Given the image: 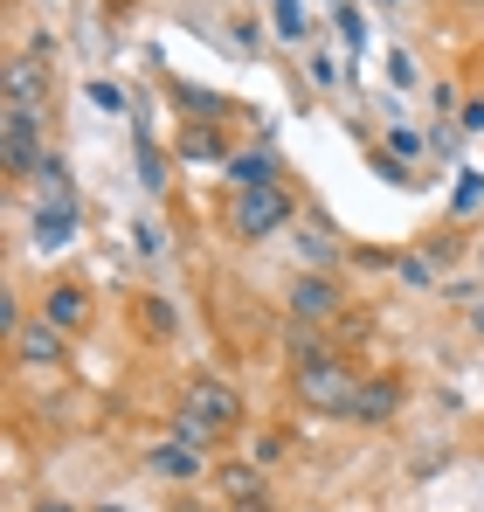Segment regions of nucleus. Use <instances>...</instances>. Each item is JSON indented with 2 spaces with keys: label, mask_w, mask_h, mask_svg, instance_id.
I'll return each instance as SVG.
<instances>
[{
  "label": "nucleus",
  "mask_w": 484,
  "mask_h": 512,
  "mask_svg": "<svg viewBox=\"0 0 484 512\" xmlns=\"http://www.w3.org/2000/svg\"><path fill=\"white\" fill-rule=\"evenodd\" d=\"M242 429V395L222 381V374H194L187 388H180V409H173V436H187V443H229Z\"/></svg>",
  "instance_id": "1"
},
{
  "label": "nucleus",
  "mask_w": 484,
  "mask_h": 512,
  "mask_svg": "<svg viewBox=\"0 0 484 512\" xmlns=\"http://www.w3.org/2000/svg\"><path fill=\"white\" fill-rule=\"evenodd\" d=\"M360 381H367V374H353L346 353H319V360H298V367H291V395H298L312 416H332V423H353Z\"/></svg>",
  "instance_id": "2"
},
{
  "label": "nucleus",
  "mask_w": 484,
  "mask_h": 512,
  "mask_svg": "<svg viewBox=\"0 0 484 512\" xmlns=\"http://www.w3.org/2000/svg\"><path fill=\"white\" fill-rule=\"evenodd\" d=\"M298 229V201L284 180H263V187H236L229 194V236L236 243H270V236H291Z\"/></svg>",
  "instance_id": "3"
},
{
  "label": "nucleus",
  "mask_w": 484,
  "mask_h": 512,
  "mask_svg": "<svg viewBox=\"0 0 484 512\" xmlns=\"http://www.w3.org/2000/svg\"><path fill=\"white\" fill-rule=\"evenodd\" d=\"M49 160V111H0V167L7 180H35Z\"/></svg>",
  "instance_id": "4"
},
{
  "label": "nucleus",
  "mask_w": 484,
  "mask_h": 512,
  "mask_svg": "<svg viewBox=\"0 0 484 512\" xmlns=\"http://www.w3.org/2000/svg\"><path fill=\"white\" fill-rule=\"evenodd\" d=\"M284 312H291V326H319L325 333V326L346 312V291H339L332 270H298L291 291H284Z\"/></svg>",
  "instance_id": "5"
},
{
  "label": "nucleus",
  "mask_w": 484,
  "mask_h": 512,
  "mask_svg": "<svg viewBox=\"0 0 484 512\" xmlns=\"http://www.w3.org/2000/svg\"><path fill=\"white\" fill-rule=\"evenodd\" d=\"M146 471H153L160 485H201V478L215 471V450H208V443H187V436H160V443L146 450Z\"/></svg>",
  "instance_id": "6"
},
{
  "label": "nucleus",
  "mask_w": 484,
  "mask_h": 512,
  "mask_svg": "<svg viewBox=\"0 0 484 512\" xmlns=\"http://www.w3.org/2000/svg\"><path fill=\"white\" fill-rule=\"evenodd\" d=\"M215 499H229L236 512H263V499H270L263 464L256 457H215Z\"/></svg>",
  "instance_id": "7"
},
{
  "label": "nucleus",
  "mask_w": 484,
  "mask_h": 512,
  "mask_svg": "<svg viewBox=\"0 0 484 512\" xmlns=\"http://www.w3.org/2000/svg\"><path fill=\"white\" fill-rule=\"evenodd\" d=\"M77 201H35V208H28V243H35V250L49 256V250H70V243H77Z\"/></svg>",
  "instance_id": "8"
},
{
  "label": "nucleus",
  "mask_w": 484,
  "mask_h": 512,
  "mask_svg": "<svg viewBox=\"0 0 484 512\" xmlns=\"http://www.w3.org/2000/svg\"><path fill=\"white\" fill-rule=\"evenodd\" d=\"M7 353H14V367H63V353H70V333H63V326H49V319L35 312V319L21 326V340L7 346Z\"/></svg>",
  "instance_id": "9"
},
{
  "label": "nucleus",
  "mask_w": 484,
  "mask_h": 512,
  "mask_svg": "<svg viewBox=\"0 0 484 512\" xmlns=\"http://www.w3.org/2000/svg\"><path fill=\"white\" fill-rule=\"evenodd\" d=\"M7 111H49V63L42 56L7 63Z\"/></svg>",
  "instance_id": "10"
},
{
  "label": "nucleus",
  "mask_w": 484,
  "mask_h": 512,
  "mask_svg": "<svg viewBox=\"0 0 484 512\" xmlns=\"http://www.w3.org/2000/svg\"><path fill=\"white\" fill-rule=\"evenodd\" d=\"M90 312H97V305H90V291H83L77 277H56V284L42 291V319H49V326H63V333H83V326H90Z\"/></svg>",
  "instance_id": "11"
},
{
  "label": "nucleus",
  "mask_w": 484,
  "mask_h": 512,
  "mask_svg": "<svg viewBox=\"0 0 484 512\" xmlns=\"http://www.w3.org/2000/svg\"><path fill=\"white\" fill-rule=\"evenodd\" d=\"M402 374H374V381H360V395H353V423H388V416H395V409H402Z\"/></svg>",
  "instance_id": "12"
},
{
  "label": "nucleus",
  "mask_w": 484,
  "mask_h": 512,
  "mask_svg": "<svg viewBox=\"0 0 484 512\" xmlns=\"http://www.w3.org/2000/svg\"><path fill=\"white\" fill-rule=\"evenodd\" d=\"M291 236H298V256H305V270H339L346 243H339V229H332V222H298Z\"/></svg>",
  "instance_id": "13"
},
{
  "label": "nucleus",
  "mask_w": 484,
  "mask_h": 512,
  "mask_svg": "<svg viewBox=\"0 0 484 512\" xmlns=\"http://www.w3.org/2000/svg\"><path fill=\"white\" fill-rule=\"evenodd\" d=\"M28 187H35V201H77V187H70V160H63V153H49V160L35 167Z\"/></svg>",
  "instance_id": "14"
},
{
  "label": "nucleus",
  "mask_w": 484,
  "mask_h": 512,
  "mask_svg": "<svg viewBox=\"0 0 484 512\" xmlns=\"http://www.w3.org/2000/svg\"><path fill=\"white\" fill-rule=\"evenodd\" d=\"M395 277H402L408 291H443V270L429 263V250H408V256H395Z\"/></svg>",
  "instance_id": "15"
},
{
  "label": "nucleus",
  "mask_w": 484,
  "mask_h": 512,
  "mask_svg": "<svg viewBox=\"0 0 484 512\" xmlns=\"http://www.w3.org/2000/svg\"><path fill=\"white\" fill-rule=\"evenodd\" d=\"M229 180L236 187H263V180H277V167H270V153H242V160H229Z\"/></svg>",
  "instance_id": "16"
},
{
  "label": "nucleus",
  "mask_w": 484,
  "mask_h": 512,
  "mask_svg": "<svg viewBox=\"0 0 484 512\" xmlns=\"http://www.w3.org/2000/svg\"><path fill=\"white\" fill-rule=\"evenodd\" d=\"M277 35H284V42H305V35H312V21L298 14V0H277Z\"/></svg>",
  "instance_id": "17"
},
{
  "label": "nucleus",
  "mask_w": 484,
  "mask_h": 512,
  "mask_svg": "<svg viewBox=\"0 0 484 512\" xmlns=\"http://www.w3.org/2000/svg\"><path fill=\"white\" fill-rule=\"evenodd\" d=\"M388 84H395V90L422 84V70H415V56H408V49H388Z\"/></svg>",
  "instance_id": "18"
},
{
  "label": "nucleus",
  "mask_w": 484,
  "mask_h": 512,
  "mask_svg": "<svg viewBox=\"0 0 484 512\" xmlns=\"http://www.w3.org/2000/svg\"><path fill=\"white\" fill-rule=\"evenodd\" d=\"M139 319H146V326H153V333H173V326H180V319H173V305H166V298H146V305H139Z\"/></svg>",
  "instance_id": "19"
},
{
  "label": "nucleus",
  "mask_w": 484,
  "mask_h": 512,
  "mask_svg": "<svg viewBox=\"0 0 484 512\" xmlns=\"http://www.w3.org/2000/svg\"><path fill=\"white\" fill-rule=\"evenodd\" d=\"M457 132H464V139H478V132H484V97H464V111H457Z\"/></svg>",
  "instance_id": "20"
},
{
  "label": "nucleus",
  "mask_w": 484,
  "mask_h": 512,
  "mask_svg": "<svg viewBox=\"0 0 484 512\" xmlns=\"http://www.w3.org/2000/svg\"><path fill=\"white\" fill-rule=\"evenodd\" d=\"M305 77H312V84H339V56H325V49H312V70H305Z\"/></svg>",
  "instance_id": "21"
},
{
  "label": "nucleus",
  "mask_w": 484,
  "mask_h": 512,
  "mask_svg": "<svg viewBox=\"0 0 484 512\" xmlns=\"http://www.w3.org/2000/svg\"><path fill=\"white\" fill-rule=\"evenodd\" d=\"M139 173H146V187H153V194L166 187V160H153V146H146V139H139Z\"/></svg>",
  "instance_id": "22"
},
{
  "label": "nucleus",
  "mask_w": 484,
  "mask_h": 512,
  "mask_svg": "<svg viewBox=\"0 0 484 512\" xmlns=\"http://www.w3.org/2000/svg\"><path fill=\"white\" fill-rule=\"evenodd\" d=\"M90 104H97V111H125V90H118V84H104V77H97V84H90Z\"/></svg>",
  "instance_id": "23"
},
{
  "label": "nucleus",
  "mask_w": 484,
  "mask_h": 512,
  "mask_svg": "<svg viewBox=\"0 0 484 512\" xmlns=\"http://www.w3.org/2000/svg\"><path fill=\"white\" fill-rule=\"evenodd\" d=\"M484 201V173H464V187H457V215H471Z\"/></svg>",
  "instance_id": "24"
},
{
  "label": "nucleus",
  "mask_w": 484,
  "mask_h": 512,
  "mask_svg": "<svg viewBox=\"0 0 484 512\" xmlns=\"http://www.w3.org/2000/svg\"><path fill=\"white\" fill-rule=\"evenodd\" d=\"M388 153H395V160H415V153H422V139H415L408 125H395V132H388Z\"/></svg>",
  "instance_id": "25"
},
{
  "label": "nucleus",
  "mask_w": 484,
  "mask_h": 512,
  "mask_svg": "<svg viewBox=\"0 0 484 512\" xmlns=\"http://www.w3.org/2000/svg\"><path fill=\"white\" fill-rule=\"evenodd\" d=\"M374 167H381V180H395V187H415V180H408V167H402V160H381V153H374Z\"/></svg>",
  "instance_id": "26"
},
{
  "label": "nucleus",
  "mask_w": 484,
  "mask_h": 512,
  "mask_svg": "<svg viewBox=\"0 0 484 512\" xmlns=\"http://www.w3.org/2000/svg\"><path fill=\"white\" fill-rule=\"evenodd\" d=\"M28 512H90V506H70V499H56V492H42V499H35Z\"/></svg>",
  "instance_id": "27"
},
{
  "label": "nucleus",
  "mask_w": 484,
  "mask_h": 512,
  "mask_svg": "<svg viewBox=\"0 0 484 512\" xmlns=\"http://www.w3.org/2000/svg\"><path fill=\"white\" fill-rule=\"evenodd\" d=\"M471 333H484V298H478V305H471Z\"/></svg>",
  "instance_id": "28"
},
{
  "label": "nucleus",
  "mask_w": 484,
  "mask_h": 512,
  "mask_svg": "<svg viewBox=\"0 0 484 512\" xmlns=\"http://www.w3.org/2000/svg\"><path fill=\"white\" fill-rule=\"evenodd\" d=\"M90 512H132V506H90Z\"/></svg>",
  "instance_id": "29"
},
{
  "label": "nucleus",
  "mask_w": 484,
  "mask_h": 512,
  "mask_svg": "<svg viewBox=\"0 0 484 512\" xmlns=\"http://www.w3.org/2000/svg\"><path fill=\"white\" fill-rule=\"evenodd\" d=\"M457 7H484V0H457Z\"/></svg>",
  "instance_id": "30"
}]
</instances>
